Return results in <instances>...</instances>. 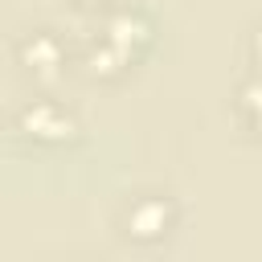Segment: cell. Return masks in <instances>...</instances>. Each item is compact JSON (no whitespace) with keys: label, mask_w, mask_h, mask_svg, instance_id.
<instances>
[{"label":"cell","mask_w":262,"mask_h":262,"mask_svg":"<svg viewBox=\"0 0 262 262\" xmlns=\"http://www.w3.org/2000/svg\"><path fill=\"white\" fill-rule=\"evenodd\" d=\"M12 127L29 143H41V147H61V143L78 139V119L61 102H53V98H29L12 115Z\"/></svg>","instance_id":"obj_1"},{"label":"cell","mask_w":262,"mask_h":262,"mask_svg":"<svg viewBox=\"0 0 262 262\" xmlns=\"http://www.w3.org/2000/svg\"><path fill=\"white\" fill-rule=\"evenodd\" d=\"M176 217H180V209H176L172 196H164V192H139L123 209V233L131 242H139V246H151V242H164L176 229Z\"/></svg>","instance_id":"obj_2"},{"label":"cell","mask_w":262,"mask_h":262,"mask_svg":"<svg viewBox=\"0 0 262 262\" xmlns=\"http://www.w3.org/2000/svg\"><path fill=\"white\" fill-rule=\"evenodd\" d=\"M98 37H106L115 49H123V53L135 61V57L151 45V20H147V12H143V8L119 4V8H111V12L102 16Z\"/></svg>","instance_id":"obj_3"},{"label":"cell","mask_w":262,"mask_h":262,"mask_svg":"<svg viewBox=\"0 0 262 262\" xmlns=\"http://www.w3.org/2000/svg\"><path fill=\"white\" fill-rule=\"evenodd\" d=\"M16 61L33 78H57L61 66H66V45L53 29H29L16 41Z\"/></svg>","instance_id":"obj_4"},{"label":"cell","mask_w":262,"mask_h":262,"mask_svg":"<svg viewBox=\"0 0 262 262\" xmlns=\"http://www.w3.org/2000/svg\"><path fill=\"white\" fill-rule=\"evenodd\" d=\"M82 66H86L94 78H119V74L131 66V57H127L123 49H115L106 37H94V41L86 45V57H82Z\"/></svg>","instance_id":"obj_5"},{"label":"cell","mask_w":262,"mask_h":262,"mask_svg":"<svg viewBox=\"0 0 262 262\" xmlns=\"http://www.w3.org/2000/svg\"><path fill=\"white\" fill-rule=\"evenodd\" d=\"M250 57H254V66H262V25L250 33Z\"/></svg>","instance_id":"obj_6"},{"label":"cell","mask_w":262,"mask_h":262,"mask_svg":"<svg viewBox=\"0 0 262 262\" xmlns=\"http://www.w3.org/2000/svg\"><path fill=\"white\" fill-rule=\"evenodd\" d=\"M242 119H246V127L254 131V139L262 143V106H258V111H250V115H242Z\"/></svg>","instance_id":"obj_7"},{"label":"cell","mask_w":262,"mask_h":262,"mask_svg":"<svg viewBox=\"0 0 262 262\" xmlns=\"http://www.w3.org/2000/svg\"><path fill=\"white\" fill-rule=\"evenodd\" d=\"M78 4H98V8H102V4H111V0H78Z\"/></svg>","instance_id":"obj_8"}]
</instances>
